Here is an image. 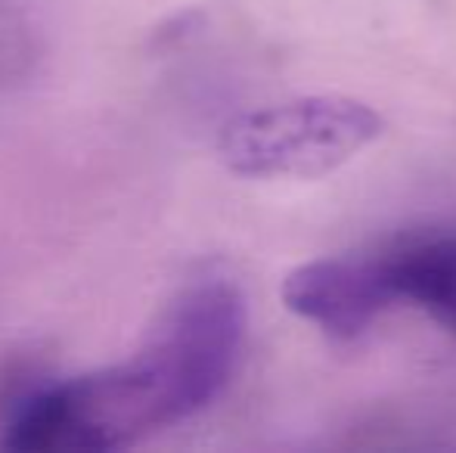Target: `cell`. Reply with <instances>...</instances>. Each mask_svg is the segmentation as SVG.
<instances>
[{"mask_svg":"<svg viewBox=\"0 0 456 453\" xmlns=\"http://www.w3.org/2000/svg\"><path fill=\"white\" fill-rule=\"evenodd\" d=\"M246 342V298L227 277L175 292L127 357L41 382L0 407V448L12 453L121 450L196 417L233 379Z\"/></svg>","mask_w":456,"mask_h":453,"instance_id":"6da1fadb","label":"cell"},{"mask_svg":"<svg viewBox=\"0 0 456 453\" xmlns=\"http://www.w3.org/2000/svg\"><path fill=\"white\" fill-rule=\"evenodd\" d=\"M385 131L370 103L317 93L261 106L230 118L217 133V156L242 177H323L363 152Z\"/></svg>","mask_w":456,"mask_h":453,"instance_id":"7a4b0ae2","label":"cell"},{"mask_svg":"<svg viewBox=\"0 0 456 453\" xmlns=\"http://www.w3.org/2000/svg\"><path fill=\"white\" fill-rule=\"evenodd\" d=\"M391 302L382 258H320L282 279V304L332 339H357Z\"/></svg>","mask_w":456,"mask_h":453,"instance_id":"3957f363","label":"cell"},{"mask_svg":"<svg viewBox=\"0 0 456 453\" xmlns=\"http://www.w3.org/2000/svg\"><path fill=\"white\" fill-rule=\"evenodd\" d=\"M391 295L413 302L456 336V233L410 239L382 255Z\"/></svg>","mask_w":456,"mask_h":453,"instance_id":"277c9868","label":"cell"},{"mask_svg":"<svg viewBox=\"0 0 456 453\" xmlns=\"http://www.w3.org/2000/svg\"><path fill=\"white\" fill-rule=\"evenodd\" d=\"M41 60V28L25 0H0V87L28 78Z\"/></svg>","mask_w":456,"mask_h":453,"instance_id":"5b68a950","label":"cell"}]
</instances>
